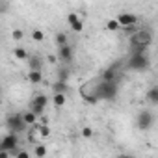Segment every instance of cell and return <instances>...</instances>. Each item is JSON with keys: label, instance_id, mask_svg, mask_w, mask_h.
I'll list each match as a JSON object with an SVG mask.
<instances>
[{"label": "cell", "instance_id": "6da1fadb", "mask_svg": "<svg viewBox=\"0 0 158 158\" xmlns=\"http://www.w3.org/2000/svg\"><path fill=\"white\" fill-rule=\"evenodd\" d=\"M93 89L99 101H114L117 97V82H104L101 78H97L93 82Z\"/></svg>", "mask_w": 158, "mask_h": 158}, {"label": "cell", "instance_id": "7a4b0ae2", "mask_svg": "<svg viewBox=\"0 0 158 158\" xmlns=\"http://www.w3.org/2000/svg\"><path fill=\"white\" fill-rule=\"evenodd\" d=\"M0 151H8V152L17 154L21 151L19 149V134H13V132L6 134L2 138V141H0Z\"/></svg>", "mask_w": 158, "mask_h": 158}, {"label": "cell", "instance_id": "3957f363", "mask_svg": "<svg viewBox=\"0 0 158 158\" xmlns=\"http://www.w3.org/2000/svg\"><path fill=\"white\" fill-rule=\"evenodd\" d=\"M152 125H154V114H152V112L141 110V112L136 115V127H138L139 130H149V128H152Z\"/></svg>", "mask_w": 158, "mask_h": 158}, {"label": "cell", "instance_id": "277c9868", "mask_svg": "<svg viewBox=\"0 0 158 158\" xmlns=\"http://www.w3.org/2000/svg\"><path fill=\"white\" fill-rule=\"evenodd\" d=\"M149 65H151V61H149L147 54H130V58H128V67L134 71H145Z\"/></svg>", "mask_w": 158, "mask_h": 158}, {"label": "cell", "instance_id": "5b68a950", "mask_svg": "<svg viewBox=\"0 0 158 158\" xmlns=\"http://www.w3.org/2000/svg\"><path fill=\"white\" fill-rule=\"evenodd\" d=\"M47 102H48V97L47 95H35L30 101V112H34L37 117H43L45 108H47Z\"/></svg>", "mask_w": 158, "mask_h": 158}, {"label": "cell", "instance_id": "8992f818", "mask_svg": "<svg viewBox=\"0 0 158 158\" xmlns=\"http://www.w3.org/2000/svg\"><path fill=\"white\" fill-rule=\"evenodd\" d=\"M26 127H28V125H26L23 114H15V115H11V117L8 119V128H10V132H13V134H21V132H24Z\"/></svg>", "mask_w": 158, "mask_h": 158}, {"label": "cell", "instance_id": "52a82bcc", "mask_svg": "<svg viewBox=\"0 0 158 158\" xmlns=\"http://www.w3.org/2000/svg\"><path fill=\"white\" fill-rule=\"evenodd\" d=\"M115 19L121 24V28H130V26H136V23H138V17L134 13H119Z\"/></svg>", "mask_w": 158, "mask_h": 158}, {"label": "cell", "instance_id": "ba28073f", "mask_svg": "<svg viewBox=\"0 0 158 158\" xmlns=\"http://www.w3.org/2000/svg\"><path fill=\"white\" fill-rule=\"evenodd\" d=\"M67 23H69V26L74 32H82L84 30V21L80 19V15H76V13H69L67 15Z\"/></svg>", "mask_w": 158, "mask_h": 158}, {"label": "cell", "instance_id": "9c48e42d", "mask_svg": "<svg viewBox=\"0 0 158 158\" xmlns=\"http://www.w3.org/2000/svg\"><path fill=\"white\" fill-rule=\"evenodd\" d=\"M58 60L61 63H69L73 60V48H71V45H65V47L58 48Z\"/></svg>", "mask_w": 158, "mask_h": 158}, {"label": "cell", "instance_id": "30bf717a", "mask_svg": "<svg viewBox=\"0 0 158 158\" xmlns=\"http://www.w3.org/2000/svg\"><path fill=\"white\" fill-rule=\"evenodd\" d=\"M101 80H104V82H117V73H115V67H108V69H104L102 71V74L99 76Z\"/></svg>", "mask_w": 158, "mask_h": 158}, {"label": "cell", "instance_id": "8fae6325", "mask_svg": "<svg viewBox=\"0 0 158 158\" xmlns=\"http://www.w3.org/2000/svg\"><path fill=\"white\" fill-rule=\"evenodd\" d=\"M147 101L151 102V104H154V106H158V86H152V88H149V91H147Z\"/></svg>", "mask_w": 158, "mask_h": 158}, {"label": "cell", "instance_id": "7c38bea8", "mask_svg": "<svg viewBox=\"0 0 158 158\" xmlns=\"http://www.w3.org/2000/svg\"><path fill=\"white\" fill-rule=\"evenodd\" d=\"M28 80H30V84H41L43 73L41 71H28Z\"/></svg>", "mask_w": 158, "mask_h": 158}, {"label": "cell", "instance_id": "4fadbf2b", "mask_svg": "<svg viewBox=\"0 0 158 158\" xmlns=\"http://www.w3.org/2000/svg\"><path fill=\"white\" fill-rule=\"evenodd\" d=\"M28 65H30V71H41L43 61H41L39 56H30L28 58Z\"/></svg>", "mask_w": 158, "mask_h": 158}, {"label": "cell", "instance_id": "5bb4252c", "mask_svg": "<svg viewBox=\"0 0 158 158\" xmlns=\"http://www.w3.org/2000/svg\"><path fill=\"white\" fill-rule=\"evenodd\" d=\"M34 154H35L37 158H45V156H47V147H45L43 143H37V145L34 147Z\"/></svg>", "mask_w": 158, "mask_h": 158}, {"label": "cell", "instance_id": "9a60e30c", "mask_svg": "<svg viewBox=\"0 0 158 158\" xmlns=\"http://www.w3.org/2000/svg\"><path fill=\"white\" fill-rule=\"evenodd\" d=\"M32 39H34L35 43H41V41H45V32H43V30H39V28L32 30Z\"/></svg>", "mask_w": 158, "mask_h": 158}, {"label": "cell", "instance_id": "2e32d148", "mask_svg": "<svg viewBox=\"0 0 158 158\" xmlns=\"http://www.w3.org/2000/svg\"><path fill=\"white\" fill-rule=\"evenodd\" d=\"M13 54H15V58H17V60H28V58H30V54H28L23 47H17V48L13 50Z\"/></svg>", "mask_w": 158, "mask_h": 158}, {"label": "cell", "instance_id": "e0dca14e", "mask_svg": "<svg viewBox=\"0 0 158 158\" xmlns=\"http://www.w3.org/2000/svg\"><path fill=\"white\" fill-rule=\"evenodd\" d=\"M52 102H54V106H63L65 104V93H54V97H52Z\"/></svg>", "mask_w": 158, "mask_h": 158}, {"label": "cell", "instance_id": "ac0fdd59", "mask_svg": "<svg viewBox=\"0 0 158 158\" xmlns=\"http://www.w3.org/2000/svg\"><path fill=\"white\" fill-rule=\"evenodd\" d=\"M52 89H54V93H65V91H67V84L58 80V82L52 84Z\"/></svg>", "mask_w": 158, "mask_h": 158}, {"label": "cell", "instance_id": "d6986e66", "mask_svg": "<svg viewBox=\"0 0 158 158\" xmlns=\"http://www.w3.org/2000/svg\"><path fill=\"white\" fill-rule=\"evenodd\" d=\"M23 117H24L26 125H34V123L37 121V115H35L34 112H30V110H28V112H24V114H23Z\"/></svg>", "mask_w": 158, "mask_h": 158}, {"label": "cell", "instance_id": "ffe728a7", "mask_svg": "<svg viewBox=\"0 0 158 158\" xmlns=\"http://www.w3.org/2000/svg\"><path fill=\"white\" fill-rule=\"evenodd\" d=\"M119 28H121V24L117 23V19H110L106 23V30H110V32H117Z\"/></svg>", "mask_w": 158, "mask_h": 158}, {"label": "cell", "instance_id": "44dd1931", "mask_svg": "<svg viewBox=\"0 0 158 158\" xmlns=\"http://www.w3.org/2000/svg\"><path fill=\"white\" fill-rule=\"evenodd\" d=\"M56 43H58V48H60V47H65V45H67V35L60 32V34L56 35Z\"/></svg>", "mask_w": 158, "mask_h": 158}, {"label": "cell", "instance_id": "7402d4cb", "mask_svg": "<svg viewBox=\"0 0 158 158\" xmlns=\"http://www.w3.org/2000/svg\"><path fill=\"white\" fill-rule=\"evenodd\" d=\"M37 128H39V136H41V138L50 136V127H48V125H39Z\"/></svg>", "mask_w": 158, "mask_h": 158}, {"label": "cell", "instance_id": "603a6c76", "mask_svg": "<svg viewBox=\"0 0 158 158\" xmlns=\"http://www.w3.org/2000/svg\"><path fill=\"white\" fill-rule=\"evenodd\" d=\"M67 78H69V71L67 69H60L58 71V80L60 82H67Z\"/></svg>", "mask_w": 158, "mask_h": 158}, {"label": "cell", "instance_id": "cb8c5ba5", "mask_svg": "<svg viewBox=\"0 0 158 158\" xmlns=\"http://www.w3.org/2000/svg\"><path fill=\"white\" fill-rule=\"evenodd\" d=\"M80 134H82V138H86V139H88V138H91V136H93V128H91V127H84Z\"/></svg>", "mask_w": 158, "mask_h": 158}, {"label": "cell", "instance_id": "d4e9b609", "mask_svg": "<svg viewBox=\"0 0 158 158\" xmlns=\"http://www.w3.org/2000/svg\"><path fill=\"white\" fill-rule=\"evenodd\" d=\"M23 35H24V34H23V30H13V32H11V37H13L15 41H21V39H23Z\"/></svg>", "mask_w": 158, "mask_h": 158}, {"label": "cell", "instance_id": "484cf974", "mask_svg": "<svg viewBox=\"0 0 158 158\" xmlns=\"http://www.w3.org/2000/svg\"><path fill=\"white\" fill-rule=\"evenodd\" d=\"M15 158H30V152H28V151H24V149H21V151L15 154Z\"/></svg>", "mask_w": 158, "mask_h": 158}, {"label": "cell", "instance_id": "4316f807", "mask_svg": "<svg viewBox=\"0 0 158 158\" xmlns=\"http://www.w3.org/2000/svg\"><path fill=\"white\" fill-rule=\"evenodd\" d=\"M117 158H136L134 154H128V152H121V154H117Z\"/></svg>", "mask_w": 158, "mask_h": 158}, {"label": "cell", "instance_id": "83f0119b", "mask_svg": "<svg viewBox=\"0 0 158 158\" xmlns=\"http://www.w3.org/2000/svg\"><path fill=\"white\" fill-rule=\"evenodd\" d=\"M10 154L11 152H8V151H0V158H10Z\"/></svg>", "mask_w": 158, "mask_h": 158}]
</instances>
